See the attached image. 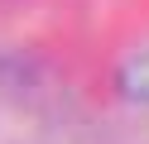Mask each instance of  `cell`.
I'll list each match as a JSON object with an SVG mask.
<instances>
[{"mask_svg":"<svg viewBox=\"0 0 149 144\" xmlns=\"http://www.w3.org/2000/svg\"><path fill=\"white\" fill-rule=\"evenodd\" d=\"M125 91L130 96H149V43L125 63Z\"/></svg>","mask_w":149,"mask_h":144,"instance_id":"cell-1","label":"cell"}]
</instances>
